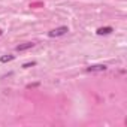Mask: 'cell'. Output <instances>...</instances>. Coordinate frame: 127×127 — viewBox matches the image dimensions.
Masks as SVG:
<instances>
[{"instance_id":"6da1fadb","label":"cell","mask_w":127,"mask_h":127,"mask_svg":"<svg viewBox=\"0 0 127 127\" xmlns=\"http://www.w3.org/2000/svg\"><path fill=\"white\" fill-rule=\"evenodd\" d=\"M69 32V29L66 26H61V27H57V29H52L51 32H48V36L49 37H58V36H63Z\"/></svg>"},{"instance_id":"7a4b0ae2","label":"cell","mask_w":127,"mask_h":127,"mask_svg":"<svg viewBox=\"0 0 127 127\" xmlns=\"http://www.w3.org/2000/svg\"><path fill=\"white\" fill-rule=\"evenodd\" d=\"M105 70H106L105 64H94V66L87 67V72H105Z\"/></svg>"},{"instance_id":"3957f363","label":"cell","mask_w":127,"mask_h":127,"mask_svg":"<svg viewBox=\"0 0 127 127\" xmlns=\"http://www.w3.org/2000/svg\"><path fill=\"white\" fill-rule=\"evenodd\" d=\"M33 46H34V42H26V43H20V45H18V46L15 48V49L21 52V51H26V49H30V48H33Z\"/></svg>"},{"instance_id":"277c9868","label":"cell","mask_w":127,"mask_h":127,"mask_svg":"<svg viewBox=\"0 0 127 127\" xmlns=\"http://www.w3.org/2000/svg\"><path fill=\"white\" fill-rule=\"evenodd\" d=\"M99 36H103V34H111L112 33V27H100V29H97V32H96Z\"/></svg>"},{"instance_id":"5b68a950","label":"cell","mask_w":127,"mask_h":127,"mask_svg":"<svg viewBox=\"0 0 127 127\" xmlns=\"http://www.w3.org/2000/svg\"><path fill=\"white\" fill-rule=\"evenodd\" d=\"M14 58H15V55L6 54V55H2V57H0V63H8V61H12Z\"/></svg>"},{"instance_id":"8992f818","label":"cell","mask_w":127,"mask_h":127,"mask_svg":"<svg viewBox=\"0 0 127 127\" xmlns=\"http://www.w3.org/2000/svg\"><path fill=\"white\" fill-rule=\"evenodd\" d=\"M32 66H36V61H30V63H24V64H23V67H24V69L32 67Z\"/></svg>"},{"instance_id":"52a82bcc","label":"cell","mask_w":127,"mask_h":127,"mask_svg":"<svg viewBox=\"0 0 127 127\" xmlns=\"http://www.w3.org/2000/svg\"><path fill=\"white\" fill-rule=\"evenodd\" d=\"M0 34H2V30H0Z\"/></svg>"}]
</instances>
